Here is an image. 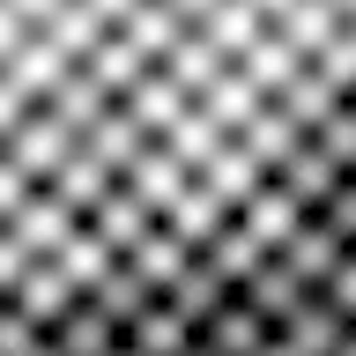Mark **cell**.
Wrapping results in <instances>:
<instances>
[{
	"label": "cell",
	"instance_id": "obj_1",
	"mask_svg": "<svg viewBox=\"0 0 356 356\" xmlns=\"http://www.w3.org/2000/svg\"><path fill=\"white\" fill-rule=\"evenodd\" d=\"M356 297V0H0V356H252Z\"/></svg>",
	"mask_w": 356,
	"mask_h": 356
}]
</instances>
